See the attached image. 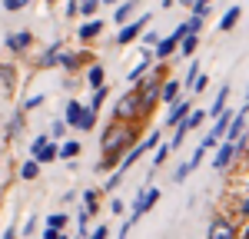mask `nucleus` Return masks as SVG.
I'll use <instances>...</instances> for the list:
<instances>
[{
	"label": "nucleus",
	"instance_id": "obj_1",
	"mask_svg": "<svg viewBox=\"0 0 249 239\" xmlns=\"http://www.w3.org/2000/svg\"><path fill=\"white\" fill-rule=\"evenodd\" d=\"M143 110H146V103H143V97H140V90H133V93H123V97L116 100L113 120H120V123H130V120H136Z\"/></svg>",
	"mask_w": 249,
	"mask_h": 239
},
{
	"label": "nucleus",
	"instance_id": "obj_2",
	"mask_svg": "<svg viewBox=\"0 0 249 239\" xmlns=\"http://www.w3.org/2000/svg\"><path fill=\"white\" fill-rule=\"evenodd\" d=\"M126 143H130V133H126V130H116V133L107 130V137H103V159H107V163L120 159V153H123Z\"/></svg>",
	"mask_w": 249,
	"mask_h": 239
},
{
	"label": "nucleus",
	"instance_id": "obj_3",
	"mask_svg": "<svg viewBox=\"0 0 249 239\" xmlns=\"http://www.w3.org/2000/svg\"><path fill=\"white\" fill-rule=\"evenodd\" d=\"M30 153H34V159H40V163L47 166V163H53V159L60 156V146L50 143V137L40 133V137H34V143H30Z\"/></svg>",
	"mask_w": 249,
	"mask_h": 239
},
{
	"label": "nucleus",
	"instance_id": "obj_4",
	"mask_svg": "<svg viewBox=\"0 0 249 239\" xmlns=\"http://www.w3.org/2000/svg\"><path fill=\"white\" fill-rule=\"evenodd\" d=\"M186 34H190V27H186V23H179V27H176V30H173V34H170L166 40H160V43H156V57H160V60H166L170 53H176Z\"/></svg>",
	"mask_w": 249,
	"mask_h": 239
},
{
	"label": "nucleus",
	"instance_id": "obj_5",
	"mask_svg": "<svg viewBox=\"0 0 249 239\" xmlns=\"http://www.w3.org/2000/svg\"><path fill=\"white\" fill-rule=\"evenodd\" d=\"M150 20H153L150 14H143V17L133 20V23H123V27H120V34H116V43H120V47H123V43H133V40L150 27Z\"/></svg>",
	"mask_w": 249,
	"mask_h": 239
},
{
	"label": "nucleus",
	"instance_id": "obj_6",
	"mask_svg": "<svg viewBox=\"0 0 249 239\" xmlns=\"http://www.w3.org/2000/svg\"><path fill=\"white\" fill-rule=\"evenodd\" d=\"M160 199H163V193H160V189H153V186H150V189H143V193H140V196H136V203H133V209H130V216H143V213H150V209H153L156 203H160Z\"/></svg>",
	"mask_w": 249,
	"mask_h": 239
},
{
	"label": "nucleus",
	"instance_id": "obj_7",
	"mask_svg": "<svg viewBox=\"0 0 249 239\" xmlns=\"http://www.w3.org/2000/svg\"><path fill=\"white\" fill-rule=\"evenodd\" d=\"M136 90H140V97H143V103H146V106H153L156 100H163V80H160V77H150L146 83H140Z\"/></svg>",
	"mask_w": 249,
	"mask_h": 239
},
{
	"label": "nucleus",
	"instance_id": "obj_8",
	"mask_svg": "<svg viewBox=\"0 0 249 239\" xmlns=\"http://www.w3.org/2000/svg\"><path fill=\"white\" fill-rule=\"evenodd\" d=\"M206 239H236V226H232L230 219L216 216L210 222V229H206Z\"/></svg>",
	"mask_w": 249,
	"mask_h": 239
},
{
	"label": "nucleus",
	"instance_id": "obj_9",
	"mask_svg": "<svg viewBox=\"0 0 249 239\" xmlns=\"http://www.w3.org/2000/svg\"><path fill=\"white\" fill-rule=\"evenodd\" d=\"M193 113V103L190 100H179V103H173L170 106V117L163 120V123H166V126H173V130H176V126H179V123H183V120L190 117Z\"/></svg>",
	"mask_w": 249,
	"mask_h": 239
},
{
	"label": "nucleus",
	"instance_id": "obj_10",
	"mask_svg": "<svg viewBox=\"0 0 249 239\" xmlns=\"http://www.w3.org/2000/svg\"><path fill=\"white\" fill-rule=\"evenodd\" d=\"M30 43H34V34H30V30H17V34L7 37V50H10V53H23Z\"/></svg>",
	"mask_w": 249,
	"mask_h": 239
},
{
	"label": "nucleus",
	"instance_id": "obj_11",
	"mask_svg": "<svg viewBox=\"0 0 249 239\" xmlns=\"http://www.w3.org/2000/svg\"><path fill=\"white\" fill-rule=\"evenodd\" d=\"M232 156H236V139H223V143H219V153H216V163H213V166H216V170H226V166L232 163Z\"/></svg>",
	"mask_w": 249,
	"mask_h": 239
},
{
	"label": "nucleus",
	"instance_id": "obj_12",
	"mask_svg": "<svg viewBox=\"0 0 249 239\" xmlns=\"http://www.w3.org/2000/svg\"><path fill=\"white\" fill-rule=\"evenodd\" d=\"M60 57H63V43H50L43 53H40V70H47V67H53V63H60Z\"/></svg>",
	"mask_w": 249,
	"mask_h": 239
},
{
	"label": "nucleus",
	"instance_id": "obj_13",
	"mask_svg": "<svg viewBox=\"0 0 249 239\" xmlns=\"http://www.w3.org/2000/svg\"><path fill=\"white\" fill-rule=\"evenodd\" d=\"M239 17H243V7H230V10L223 14V20H219V30H223V34H230L232 27L239 23Z\"/></svg>",
	"mask_w": 249,
	"mask_h": 239
},
{
	"label": "nucleus",
	"instance_id": "obj_14",
	"mask_svg": "<svg viewBox=\"0 0 249 239\" xmlns=\"http://www.w3.org/2000/svg\"><path fill=\"white\" fill-rule=\"evenodd\" d=\"M83 110H87L83 103H77V100H70V103H67V123L80 130V123H83Z\"/></svg>",
	"mask_w": 249,
	"mask_h": 239
},
{
	"label": "nucleus",
	"instance_id": "obj_15",
	"mask_svg": "<svg viewBox=\"0 0 249 239\" xmlns=\"http://www.w3.org/2000/svg\"><path fill=\"white\" fill-rule=\"evenodd\" d=\"M246 113H249V106H243V110L236 113V120H232V126H230V133H226V139H236L243 130H246Z\"/></svg>",
	"mask_w": 249,
	"mask_h": 239
},
{
	"label": "nucleus",
	"instance_id": "obj_16",
	"mask_svg": "<svg viewBox=\"0 0 249 239\" xmlns=\"http://www.w3.org/2000/svg\"><path fill=\"white\" fill-rule=\"evenodd\" d=\"M163 103H179V83H176V80H166V83H163Z\"/></svg>",
	"mask_w": 249,
	"mask_h": 239
},
{
	"label": "nucleus",
	"instance_id": "obj_17",
	"mask_svg": "<svg viewBox=\"0 0 249 239\" xmlns=\"http://www.w3.org/2000/svg\"><path fill=\"white\" fill-rule=\"evenodd\" d=\"M100 34H103V23H100V20H90V23L80 27V40H93V37H100Z\"/></svg>",
	"mask_w": 249,
	"mask_h": 239
},
{
	"label": "nucleus",
	"instance_id": "obj_18",
	"mask_svg": "<svg viewBox=\"0 0 249 239\" xmlns=\"http://www.w3.org/2000/svg\"><path fill=\"white\" fill-rule=\"evenodd\" d=\"M146 67H150V53H143V57H140V63H136L133 70L126 73V80H130V83H140V77L146 73Z\"/></svg>",
	"mask_w": 249,
	"mask_h": 239
},
{
	"label": "nucleus",
	"instance_id": "obj_19",
	"mask_svg": "<svg viewBox=\"0 0 249 239\" xmlns=\"http://www.w3.org/2000/svg\"><path fill=\"white\" fill-rule=\"evenodd\" d=\"M133 7H136V0H123V3H120V10L113 14L120 27H123V23H130V14H133Z\"/></svg>",
	"mask_w": 249,
	"mask_h": 239
},
{
	"label": "nucleus",
	"instance_id": "obj_20",
	"mask_svg": "<svg viewBox=\"0 0 249 239\" xmlns=\"http://www.w3.org/2000/svg\"><path fill=\"white\" fill-rule=\"evenodd\" d=\"M226 100H230V86H223V90H219V97H216V103L210 106V117H213V120H216L219 113H223V110H226Z\"/></svg>",
	"mask_w": 249,
	"mask_h": 239
},
{
	"label": "nucleus",
	"instance_id": "obj_21",
	"mask_svg": "<svg viewBox=\"0 0 249 239\" xmlns=\"http://www.w3.org/2000/svg\"><path fill=\"white\" fill-rule=\"evenodd\" d=\"M40 166H43L40 159H27V163L20 166V176H23V179H37L40 176Z\"/></svg>",
	"mask_w": 249,
	"mask_h": 239
},
{
	"label": "nucleus",
	"instance_id": "obj_22",
	"mask_svg": "<svg viewBox=\"0 0 249 239\" xmlns=\"http://www.w3.org/2000/svg\"><path fill=\"white\" fill-rule=\"evenodd\" d=\"M80 146H83V143H77V139H67V143L60 146V156H63V159H73V156H80Z\"/></svg>",
	"mask_w": 249,
	"mask_h": 239
},
{
	"label": "nucleus",
	"instance_id": "obj_23",
	"mask_svg": "<svg viewBox=\"0 0 249 239\" xmlns=\"http://www.w3.org/2000/svg\"><path fill=\"white\" fill-rule=\"evenodd\" d=\"M196 47H199V37H196V34H186V37H183V43H179V50H183L186 57H193V53H196Z\"/></svg>",
	"mask_w": 249,
	"mask_h": 239
},
{
	"label": "nucleus",
	"instance_id": "obj_24",
	"mask_svg": "<svg viewBox=\"0 0 249 239\" xmlns=\"http://www.w3.org/2000/svg\"><path fill=\"white\" fill-rule=\"evenodd\" d=\"M103 77H107V70H103V67H100V63H96V67H90V73H87V80H90V86H103Z\"/></svg>",
	"mask_w": 249,
	"mask_h": 239
},
{
	"label": "nucleus",
	"instance_id": "obj_25",
	"mask_svg": "<svg viewBox=\"0 0 249 239\" xmlns=\"http://www.w3.org/2000/svg\"><path fill=\"white\" fill-rule=\"evenodd\" d=\"M107 93H110V90H107V86H96V90H93V100H90V106H93L96 113H100V106H103V103H107Z\"/></svg>",
	"mask_w": 249,
	"mask_h": 239
},
{
	"label": "nucleus",
	"instance_id": "obj_26",
	"mask_svg": "<svg viewBox=\"0 0 249 239\" xmlns=\"http://www.w3.org/2000/svg\"><path fill=\"white\" fill-rule=\"evenodd\" d=\"M3 97H14V67H3Z\"/></svg>",
	"mask_w": 249,
	"mask_h": 239
},
{
	"label": "nucleus",
	"instance_id": "obj_27",
	"mask_svg": "<svg viewBox=\"0 0 249 239\" xmlns=\"http://www.w3.org/2000/svg\"><path fill=\"white\" fill-rule=\"evenodd\" d=\"M96 126V110L93 106H87V110H83V123H80V130H93Z\"/></svg>",
	"mask_w": 249,
	"mask_h": 239
},
{
	"label": "nucleus",
	"instance_id": "obj_28",
	"mask_svg": "<svg viewBox=\"0 0 249 239\" xmlns=\"http://www.w3.org/2000/svg\"><path fill=\"white\" fill-rule=\"evenodd\" d=\"M77 63H80L77 53H63V57H60V67H67V70H77Z\"/></svg>",
	"mask_w": 249,
	"mask_h": 239
},
{
	"label": "nucleus",
	"instance_id": "obj_29",
	"mask_svg": "<svg viewBox=\"0 0 249 239\" xmlns=\"http://www.w3.org/2000/svg\"><path fill=\"white\" fill-rule=\"evenodd\" d=\"M170 150H173V146H166V143H163V146H160V150L153 153V163H156V166H163V163H166V156H170Z\"/></svg>",
	"mask_w": 249,
	"mask_h": 239
},
{
	"label": "nucleus",
	"instance_id": "obj_30",
	"mask_svg": "<svg viewBox=\"0 0 249 239\" xmlns=\"http://www.w3.org/2000/svg\"><path fill=\"white\" fill-rule=\"evenodd\" d=\"M67 126H70V123H60V120H57V123L50 126V137H53V139H63V137H67Z\"/></svg>",
	"mask_w": 249,
	"mask_h": 239
},
{
	"label": "nucleus",
	"instance_id": "obj_31",
	"mask_svg": "<svg viewBox=\"0 0 249 239\" xmlns=\"http://www.w3.org/2000/svg\"><path fill=\"white\" fill-rule=\"evenodd\" d=\"M47 226H53V229H63V226H67V216H63V213H53V216L47 219Z\"/></svg>",
	"mask_w": 249,
	"mask_h": 239
},
{
	"label": "nucleus",
	"instance_id": "obj_32",
	"mask_svg": "<svg viewBox=\"0 0 249 239\" xmlns=\"http://www.w3.org/2000/svg\"><path fill=\"white\" fill-rule=\"evenodd\" d=\"M196 77H199V63H196V60H190V73H186V86H193V83H196Z\"/></svg>",
	"mask_w": 249,
	"mask_h": 239
},
{
	"label": "nucleus",
	"instance_id": "obj_33",
	"mask_svg": "<svg viewBox=\"0 0 249 239\" xmlns=\"http://www.w3.org/2000/svg\"><path fill=\"white\" fill-rule=\"evenodd\" d=\"M133 226H136V216H130L126 222H123V226H120V239H126V236H130V229H133Z\"/></svg>",
	"mask_w": 249,
	"mask_h": 239
},
{
	"label": "nucleus",
	"instance_id": "obj_34",
	"mask_svg": "<svg viewBox=\"0 0 249 239\" xmlns=\"http://www.w3.org/2000/svg\"><path fill=\"white\" fill-rule=\"evenodd\" d=\"M186 27H190V34H199V27H203V17H196V14H193V17L186 20Z\"/></svg>",
	"mask_w": 249,
	"mask_h": 239
},
{
	"label": "nucleus",
	"instance_id": "obj_35",
	"mask_svg": "<svg viewBox=\"0 0 249 239\" xmlns=\"http://www.w3.org/2000/svg\"><path fill=\"white\" fill-rule=\"evenodd\" d=\"M83 199H87V213H93V209H96V193H93V189H87Z\"/></svg>",
	"mask_w": 249,
	"mask_h": 239
},
{
	"label": "nucleus",
	"instance_id": "obj_36",
	"mask_svg": "<svg viewBox=\"0 0 249 239\" xmlns=\"http://www.w3.org/2000/svg\"><path fill=\"white\" fill-rule=\"evenodd\" d=\"M100 3H103V0H83V17H90V14H93Z\"/></svg>",
	"mask_w": 249,
	"mask_h": 239
},
{
	"label": "nucleus",
	"instance_id": "obj_37",
	"mask_svg": "<svg viewBox=\"0 0 249 239\" xmlns=\"http://www.w3.org/2000/svg\"><path fill=\"white\" fill-rule=\"evenodd\" d=\"M20 7H23V0H3V10L7 14H17Z\"/></svg>",
	"mask_w": 249,
	"mask_h": 239
},
{
	"label": "nucleus",
	"instance_id": "obj_38",
	"mask_svg": "<svg viewBox=\"0 0 249 239\" xmlns=\"http://www.w3.org/2000/svg\"><path fill=\"white\" fill-rule=\"evenodd\" d=\"M80 3H83V0H67V17H77V14H80Z\"/></svg>",
	"mask_w": 249,
	"mask_h": 239
},
{
	"label": "nucleus",
	"instance_id": "obj_39",
	"mask_svg": "<svg viewBox=\"0 0 249 239\" xmlns=\"http://www.w3.org/2000/svg\"><path fill=\"white\" fill-rule=\"evenodd\" d=\"M190 173H193V166H190V163H183V166L176 170V183H183V179L190 176Z\"/></svg>",
	"mask_w": 249,
	"mask_h": 239
},
{
	"label": "nucleus",
	"instance_id": "obj_40",
	"mask_svg": "<svg viewBox=\"0 0 249 239\" xmlns=\"http://www.w3.org/2000/svg\"><path fill=\"white\" fill-rule=\"evenodd\" d=\"M40 103H43V97H30L27 103H23V113H27V110H37Z\"/></svg>",
	"mask_w": 249,
	"mask_h": 239
},
{
	"label": "nucleus",
	"instance_id": "obj_41",
	"mask_svg": "<svg viewBox=\"0 0 249 239\" xmlns=\"http://www.w3.org/2000/svg\"><path fill=\"white\" fill-rule=\"evenodd\" d=\"M20 123H23V120H20V113L14 120H10V130H7V137H17V130H20Z\"/></svg>",
	"mask_w": 249,
	"mask_h": 239
},
{
	"label": "nucleus",
	"instance_id": "obj_42",
	"mask_svg": "<svg viewBox=\"0 0 249 239\" xmlns=\"http://www.w3.org/2000/svg\"><path fill=\"white\" fill-rule=\"evenodd\" d=\"M60 236H63V229H53V226L43 229V239H60Z\"/></svg>",
	"mask_w": 249,
	"mask_h": 239
},
{
	"label": "nucleus",
	"instance_id": "obj_43",
	"mask_svg": "<svg viewBox=\"0 0 249 239\" xmlns=\"http://www.w3.org/2000/svg\"><path fill=\"white\" fill-rule=\"evenodd\" d=\"M206 83H210V80H206V77H196V83H193V90L199 93V90H206Z\"/></svg>",
	"mask_w": 249,
	"mask_h": 239
},
{
	"label": "nucleus",
	"instance_id": "obj_44",
	"mask_svg": "<svg viewBox=\"0 0 249 239\" xmlns=\"http://www.w3.org/2000/svg\"><path fill=\"white\" fill-rule=\"evenodd\" d=\"M90 239H107V226H96V233Z\"/></svg>",
	"mask_w": 249,
	"mask_h": 239
},
{
	"label": "nucleus",
	"instance_id": "obj_45",
	"mask_svg": "<svg viewBox=\"0 0 249 239\" xmlns=\"http://www.w3.org/2000/svg\"><path fill=\"white\" fill-rule=\"evenodd\" d=\"M3 239H17V229H7V233H3Z\"/></svg>",
	"mask_w": 249,
	"mask_h": 239
},
{
	"label": "nucleus",
	"instance_id": "obj_46",
	"mask_svg": "<svg viewBox=\"0 0 249 239\" xmlns=\"http://www.w3.org/2000/svg\"><path fill=\"white\" fill-rule=\"evenodd\" d=\"M243 216H249V199H246V203H243Z\"/></svg>",
	"mask_w": 249,
	"mask_h": 239
},
{
	"label": "nucleus",
	"instance_id": "obj_47",
	"mask_svg": "<svg viewBox=\"0 0 249 239\" xmlns=\"http://www.w3.org/2000/svg\"><path fill=\"white\" fill-rule=\"evenodd\" d=\"M47 3H57V0H47Z\"/></svg>",
	"mask_w": 249,
	"mask_h": 239
},
{
	"label": "nucleus",
	"instance_id": "obj_48",
	"mask_svg": "<svg viewBox=\"0 0 249 239\" xmlns=\"http://www.w3.org/2000/svg\"><path fill=\"white\" fill-rule=\"evenodd\" d=\"M103 3H113V0H103Z\"/></svg>",
	"mask_w": 249,
	"mask_h": 239
},
{
	"label": "nucleus",
	"instance_id": "obj_49",
	"mask_svg": "<svg viewBox=\"0 0 249 239\" xmlns=\"http://www.w3.org/2000/svg\"><path fill=\"white\" fill-rule=\"evenodd\" d=\"M246 97H249V90H246Z\"/></svg>",
	"mask_w": 249,
	"mask_h": 239
},
{
	"label": "nucleus",
	"instance_id": "obj_50",
	"mask_svg": "<svg viewBox=\"0 0 249 239\" xmlns=\"http://www.w3.org/2000/svg\"><path fill=\"white\" fill-rule=\"evenodd\" d=\"M60 239H67V236H60Z\"/></svg>",
	"mask_w": 249,
	"mask_h": 239
}]
</instances>
